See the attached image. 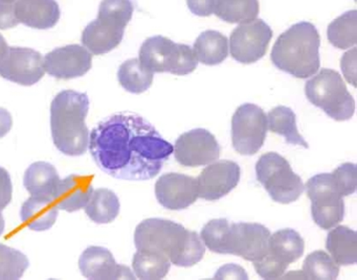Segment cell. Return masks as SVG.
Here are the masks:
<instances>
[{
    "label": "cell",
    "instance_id": "cell-1",
    "mask_svg": "<svg viewBox=\"0 0 357 280\" xmlns=\"http://www.w3.org/2000/svg\"><path fill=\"white\" fill-rule=\"evenodd\" d=\"M89 146L104 173L128 181L153 179L174 150L149 121L130 112L100 121L91 131Z\"/></svg>",
    "mask_w": 357,
    "mask_h": 280
},
{
    "label": "cell",
    "instance_id": "cell-2",
    "mask_svg": "<svg viewBox=\"0 0 357 280\" xmlns=\"http://www.w3.org/2000/svg\"><path fill=\"white\" fill-rule=\"evenodd\" d=\"M137 250L155 251L166 255L171 263L188 267L204 258L206 246L195 231L170 219H147L135 232Z\"/></svg>",
    "mask_w": 357,
    "mask_h": 280
},
{
    "label": "cell",
    "instance_id": "cell-3",
    "mask_svg": "<svg viewBox=\"0 0 357 280\" xmlns=\"http://www.w3.org/2000/svg\"><path fill=\"white\" fill-rule=\"evenodd\" d=\"M89 110L86 93L63 90L51 104V127L56 148L68 156H81L89 148V131L85 123Z\"/></svg>",
    "mask_w": 357,
    "mask_h": 280
},
{
    "label": "cell",
    "instance_id": "cell-4",
    "mask_svg": "<svg viewBox=\"0 0 357 280\" xmlns=\"http://www.w3.org/2000/svg\"><path fill=\"white\" fill-rule=\"evenodd\" d=\"M321 38L315 25L302 21L284 31L273 45L271 59L275 67L292 77L307 79L319 71Z\"/></svg>",
    "mask_w": 357,
    "mask_h": 280
},
{
    "label": "cell",
    "instance_id": "cell-5",
    "mask_svg": "<svg viewBox=\"0 0 357 280\" xmlns=\"http://www.w3.org/2000/svg\"><path fill=\"white\" fill-rule=\"evenodd\" d=\"M305 94L311 104L335 120H349L354 115V98L347 89L342 75L333 69H321L307 81Z\"/></svg>",
    "mask_w": 357,
    "mask_h": 280
},
{
    "label": "cell",
    "instance_id": "cell-6",
    "mask_svg": "<svg viewBox=\"0 0 357 280\" xmlns=\"http://www.w3.org/2000/svg\"><path fill=\"white\" fill-rule=\"evenodd\" d=\"M139 62L152 73L187 75L198 65L193 49L187 44L175 43L164 36L148 38L139 49Z\"/></svg>",
    "mask_w": 357,
    "mask_h": 280
},
{
    "label": "cell",
    "instance_id": "cell-7",
    "mask_svg": "<svg viewBox=\"0 0 357 280\" xmlns=\"http://www.w3.org/2000/svg\"><path fill=\"white\" fill-rule=\"evenodd\" d=\"M257 179L280 204L296 202L305 190L300 176L292 171L289 162L278 153H266L256 164Z\"/></svg>",
    "mask_w": 357,
    "mask_h": 280
},
{
    "label": "cell",
    "instance_id": "cell-8",
    "mask_svg": "<svg viewBox=\"0 0 357 280\" xmlns=\"http://www.w3.org/2000/svg\"><path fill=\"white\" fill-rule=\"evenodd\" d=\"M313 221L324 230L335 227L344 219V203L332 173H319L306 184Z\"/></svg>",
    "mask_w": 357,
    "mask_h": 280
},
{
    "label": "cell",
    "instance_id": "cell-9",
    "mask_svg": "<svg viewBox=\"0 0 357 280\" xmlns=\"http://www.w3.org/2000/svg\"><path fill=\"white\" fill-rule=\"evenodd\" d=\"M267 118L263 109L255 104L238 107L231 118V139L236 152L252 156L262 148L266 138Z\"/></svg>",
    "mask_w": 357,
    "mask_h": 280
},
{
    "label": "cell",
    "instance_id": "cell-10",
    "mask_svg": "<svg viewBox=\"0 0 357 280\" xmlns=\"http://www.w3.org/2000/svg\"><path fill=\"white\" fill-rule=\"evenodd\" d=\"M273 38L271 26L262 19L238 25L229 38V52L237 62L252 64L266 54Z\"/></svg>",
    "mask_w": 357,
    "mask_h": 280
},
{
    "label": "cell",
    "instance_id": "cell-11",
    "mask_svg": "<svg viewBox=\"0 0 357 280\" xmlns=\"http://www.w3.org/2000/svg\"><path fill=\"white\" fill-rule=\"evenodd\" d=\"M220 146L215 136L206 129H194L179 136L175 142L174 156L183 166L211 164L220 157Z\"/></svg>",
    "mask_w": 357,
    "mask_h": 280
},
{
    "label": "cell",
    "instance_id": "cell-12",
    "mask_svg": "<svg viewBox=\"0 0 357 280\" xmlns=\"http://www.w3.org/2000/svg\"><path fill=\"white\" fill-rule=\"evenodd\" d=\"M45 72L43 54L32 48L11 46L0 60V77L20 85H34Z\"/></svg>",
    "mask_w": 357,
    "mask_h": 280
},
{
    "label": "cell",
    "instance_id": "cell-13",
    "mask_svg": "<svg viewBox=\"0 0 357 280\" xmlns=\"http://www.w3.org/2000/svg\"><path fill=\"white\" fill-rule=\"evenodd\" d=\"M271 234L269 229L261 224H231L227 254L237 255L252 263L259 260L268 250Z\"/></svg>",
    "mask_w": 357,
    "mask_h": 280
},
{
    "label": "cell",
    "instance_id": "cell-14",
    "mask_svg": "<svg viewBox=\"0 0 357 280\" xmlns=\"http://www.w3.org/2000/svg\"><path fill=\"white\" fill-rule=\"evenodd\" d=\"M45 71L56 79L83 77L91 70L93 54L79 44L55 48L43 59Z\"/></svg>",
    "mask_w": 357,
    "mask_h": 280
},
{
    "label": "cell",
    "instance_id": "cell-15",
    "mask_svg": "<svg viewBox=\"0 0 357 280\" xmlns=\"http://www.w3.org/2000/svg\"><path fill=\"white\" fill-rule=\"evenodd\" d=\"M239 164L229 160L211 163L197 178L198 196L206 201H217L229 194L240 181Z\"/></svg>",
    "mask_w": 357,
    "mask_h": 280
},
{
    "label": "cell",
    "instance_id": "cell-16",
    "mask_svg": "<svg viewBox=\"0 0 357 280\" xmlns=\"http://www.w3.org/2000/svg\"><path fill=\"white\" fill-rule=\"evenodd\" d=\"M155 196L165 208L183 210L199 198L197 179L183 173H165L156 181Z\"/></svg>",
    "mask_w": 357,
    "mask_h": 280
},
{
    "label": "cell",
    "instance_id": "cell-17",
    "mask_svg": "<svg viewBox=\"0 0 357 280\" xmlns=\"http://www.w3.org/2000/svg\"><path fill=\"white\" fill-rule=\"evenodd\" d=\"M126 23L107 14H98L82 33V43L95 56L107 54L118 47L124 37Z\"/></svg>",
    "mask_w": 357,
    "mask_h": 280
},
{
    "label": "cell",
    "instance_id": "cell-18",
    "mask_svg": "<svg viewBox=\"0 0 357 280\" xmlns=\"http://www.w3.org/2000/svg\"><path fill=\"white\" fill-rule=\"evenodd\" d=\"M81 273L91 280L135 279L126 265H118L114 255L103 247H89L79 259Z\"/></svg>",
    "mask_w": 357,
    "mask_h": 280
},
{
    "label": "cell",
    "instance_id": "cell-19",
    "mask_svg": "<svg viewBox=\"0 0 357 280\" xmlns=\"http://www.w3.org/2000/svg\"><path fill=\"white\" fill-rule=\"evenodd\" d=\"M93 176L70 175L60 180L54 202L60 210L74 212L85 208L93 192Z\"/></svg>",
    "mask_w": 357,
    "mask_h": 280
},
{
    "label": "cell",
    "instance_id": "cell-20",
    "mask_svg": "<svg viewBox=\"0 0 357 280\" xmlns=\"http://www.w3.org/2000/svg\"><path fill=\"white\" fill-rule=\"evenodd\" d=\"M14 10L18 22L37 29H52L61 16L56 0H15Z\"/></svg>",
    "mask_w": 357,
    "mask_h": 280
},
{
    "label": "cell",
    "instance_id": "cell-21",
    "mask_svg": "<svg viewBox=\"0 0 357 280\" xmlns=\"http://www.w3.org/2000/svg\"><path fill=\"white\" fill-rule=\"evenodd\" d=\"M305 242L296 230L285 228L271 234L267 256L288 267L304 254Z\"/></svg>",
    "mask_w": 357,
    "mask_h": 280
},
{
    "label": "cell",
    "instance_id": "cell-22",
    "mask_svg": "<svg viewBox=\"0 0 357 280\" xmlns=\"http://www.w3.org/2000/svg\"><path fill=\"white\" fill-rule=\"evenodd\" d=\"M60 178L57 169L49 162L33 163L24 173V187L35 198L54 201Z\"/></svg>",
    "mask_w": 357,
    "mask_h": 280
},
{
    "label": "cell",
    "instance_id": "cell-23",
    "mask_svg": "<svg viewBox=\"0 0 357 280\" xmlns=\"http://www.w3.org/2000/svg\"><path fill=\"white\" fill-rule=\"evenodd\" d=\"M20 217L31 230L45 231L57 221L58 208L53 200L31 196L22 205Z\"/></svg>",
    "mask_w": 357,
    "mask_h": 280
},
{
    "label": "cell",
    "instance_id": "cell-24",
    "mask_svg": "<svg viewBox=\"0 0 357 280\" xmlns=\"http://www.w3.org/2000/svg\"><path fill=\"white\" fill-rule=\"evenodd\" d=\"M326 248L340 265H354L357 261V234L347 226H335L328 233Z\"/></svg>",
    "mask_w": 357,
    "mask_h": 280
},
{
    "label": "cell",
    "instance_id": "cell-25",
    "mask_svg": "<svg viewBox=\"0 0 357 280\" xmlns=\"http://www.w3.org/2000/svg\"><path fill=\"white\" fill-rule=\"evenodd\" d=\"M193 52L198 62L208 66L220 64L229 56V40L216 31L200 33L194 42Z\"/></svg>",
    "mask_w": 357,
    "mask_h": 280
},
{
    "label": "cell",
    "instance_id": "cell-26",
    "mask_svg": "<svg viewBox=\"0 0 357 280\" xmlns=\"http://www.w3.org/2000/svg\"><path fill=\"white\" fill-rule=\"evenodd\" d=\"M267 127L273 133L284 136L288 143L302 146L308 148L306 140L302 137L296 127V116L291 109L285 106H278L269 111L266 115Z\"/></svg>",
    "mask_w": 357,
    "mask_h": 280
},
{
    "label": "cell",
    "instance_id": "cell-27",
    "mask_svg": "<svg viewBox=\"0 0 357 280\" xmlns=\"http://www.w3.org/2000/svg\"><path fill=\"white\" fill-rule=\"evenodd\" d=\"M133 271L141 280L164 279L171 267L166 255L155 251L137 250L133 256Z\"/></svg>",
    "mask_w": 357,
    "mask_h": 280
},
{
    "label": "cell",
    "instance_id": "cell-28",
    "mask_svg": "<svg viewBox=\"0 0 357 280\" xmlns=\"http://www.w3.org/2000/svg\"><path fill=\"white\" fill-rule=\"evenodd\" d=\"M120 208V200L112 190L99 188L91 194L85 211L89 219L95 223L109 224L116 219Z\"/></svg>",
    "mask_w": 357,
    "mask_h": 280
},
{
    "label": "cell",
    "instance_id": "cell-29",
    "mask_svg": "<svg viewBox=\"0 0 357 280\" xmlns=\"http://www.w3.org/2000/svg\"><path fill=\"white\" fill-rule=\"evenodd\" d=\"M259 12V0H217L214 10L221 20L239 24L254 21Z\"/></svg>",
    "mask_w": 357,
    "mask_h": 280
},
{
    "label": "cell",
    "instance_id": "cell-30",
    "mask_svg": "<svg viewBox=\"0 0 357 280\" xmlns=\"http://www.w3.org/2000/svg\"><path fill=\"white\" fill-rule=\"evenodd\" d=\"M327 37L334 47L349 49L357 43V10L344 13L328 26Z\"/></svg>",
    "mask_w": 357,
    "mask_h": 280
},
{
    "label": "cell",
    "instance_id": "cell-31",
    "mask_svg": "<svg viewBox=\"0 0 357 280\" xmlns=\"http://www.w3.org/2000/svg\"><path fill=\"white\" fill-rule=\"evenodd\" d=\"M154 73L142 66L139 59L125 61L118 71L119 83L126 91L141 94L147 91L153 83Z\"/></svg>",
    "mask_w": 357,
    "mask_h": 280
},
{
    "label": "cell",
    "instance_id": "cell-32",
    "mask_svg": "<svg viewBox=\"0 0 357 280\" xmlns=\"http://www.w3.org/2000/svg\"><path fill=\"white\" fill-rule=\"evenodd\" d=\"M302 274L306 279L335 280L340 274V265L325 251H314L305 259Z\"/></svg>",
    "mask_w": 357,
    "mask_h": 280
},
{
    "label": "cell",
    "instance_id": "cell-33",
    "mask_svg": "<svg viewBox=\"0 0 357 280\" xmlns=\"http://www.w3.org/2000/svg\"><path fill=\"white\" fill-rule=\"evenodd\" d=\"M28 257L11 247L0 244V280H17L29 267Z\"/></svg>",
    "mask_w": 357,
    "mask_h": 280
},
{
    "label": "cell",
    "instance_id": "cell-34",
    "mask_svg": "<svg viewBox=\"0 0 357 280\" xmlns=\"http://www.w3.org/2000/svg\"><path fill=\"white\" fill-rule=\"evenodd\" d=\"M231 223L227 219H211L200 232V238L212 252L227 254Z\"/></svg>",
    "mask_w": 357,
    "mask_h": 280
},
{
    "label": "cell",
    "instance_id": "cell-35",
    "mask_svg": "<svg viewBox=\"0 0 357 280\" xmlns=\"http://www.w3.org/2000/svg\"><path fill=\"white\" fill-rule=\"evenodd\" d=\"M336 185L342 196H351L356 192V165L344 163L332 173Z\"/></svg>",
    "mask_w": 357,
    "mask_h": 280
},
{
    "label": "cell",
    "instance_id": "cell-36",
    "mask_svg": "<svg viewBox=\"0 0 357 280\" xmlns=\"http://www.w3.org/2000/svg\"><path fill=\"white\" fill-rule=\"evenodd\" d=\"M14 2L0 0V29H9L20 24L16 19Z\"/></svg>",
    "mask_w": 357,
    "mask_h": 280
},
{
    "label": "cell",
    "instance_id": "cell-37",
    "mask_svg": "<svg viewBox=\"0 0 357 280\" xmlns=\"http://www.w3.org/2000/svg\"><path fill=\"white\" fill-rule=\"evenodd\" d=\"M12 186L11 177L7 169L0 167V211H3L12 201Z\"/></svg>",
    "mask_w": 357,
    "mask_h": 280
},
{
    "label": "cell",
    "instance_id": "cell-38",
    "mask_svg": "<svg viewBox=\"0 0 357 280\" xmlns=\"http://www.w3.org/2000/svg\"><path fill=\"white\" fill-rule=\"evenodd\" d=\"M356 47H354L350 52H346L342 56V63H340L344 77L354 87L356 86V81H355V77H356Z\"/></svg>",
    "mask_w": 357,
    "mask_h": 280
},
{
    "label": "cell",
    "instance_id": "cell-39",
    "mask_svg": "<svg viewBox=\"0 0 357 280\" xmlns=\"http://www.w3.org/2000/svg\"><path fill=\"white\" fill-rule=\"evenodd\" d=\"M217 0H187L188 6L198 17H208L214 13Z\"/></svg>",
    "mask_w": 357,
    "mask_h": 280
},
{
    "label": "cell",
    "instance_id": "cell-40",
    "mask_svg": "<svg viewBox=\"0 0 357 280\" xmlns=\"http://www.w3.org/2000/svg\"><path fill=\"white\" fill-rule=\"evenodd\" d=\"M248 279V274L239 265H225L217 272L214 279Z\"/></svg>",
    "mask_w": 357,
    "mask_h": 280
},
{
    "label": "cell",
    "instance_id": "cell-41",
    "mask_svg": "<svg viewBox=\"0 0 357 280\" xmlns=\"http://www.w3.org/2000/svg\"><path fill=\"white\" fill-rule=\"evenodd\" d=\"M13 125V118L9 111L0 108V138L5 137Z\"/></svg>",
    "mask_w": 357,
    "mask_h": 280
},
{
    "label": "cell",
    "instance_id": "cell-42",
    "mask_svg": "<svg viewBox=\"0 0 357 280\" xmlns=\"http://www.w3.org/2000/svg\"><path fill=\"white\" fill-rule=\"evenodd\" d=\"M9 49V45H8L7 41H6L3 36L0 33V60L5 56L6 52Z\"/></svg>",
    "mask_w": 357,
    "mask_h": 280
},
{
    "label": "cell",
    "instance_id": "cell-43",
    "mask_svg": "<svg viewBox=\"0 0 357 280\" xmlns=\"http://www.w3.org/2000/svg\"><path fill=\"white\" fill-rule=\"evenodd\" d=\"M5 219H3V213L0 211V235L3 233V231H5Z\"/></svg>",
    "mask_w": 357,
    "mask_h": 280
},
{
    "label": "cell",
    "instance_id": "cell-44",
    "mask_svg": "<svg viewBox=\"0 0 357 280\" xmlns=\"http://www.w3.org/2000/svg\"><path fill=\"white\" fill-rule=\"evenodd\" d=\"M6 1H15V0H6Z\"/></svg>",
    "mask_w": 357,
    "mask_h": 280
}]
</instances>
